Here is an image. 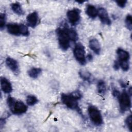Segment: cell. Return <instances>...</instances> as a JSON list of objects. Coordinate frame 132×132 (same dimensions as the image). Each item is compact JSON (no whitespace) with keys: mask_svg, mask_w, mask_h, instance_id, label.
Returning a JSON list of instances; mask_svg holds the SVG:
<instances>
[{"mask_svg":"<svg viewBox=\"0 0 132 132\" xmlns=\"http://www.w3.org/2000/svg\"><path fill=\"white\" fill-rule=\"evenodd\" d=\"M116 3L119 7L124 8L127 3V1H116Z\"/></svg>","mask_w":132,"mask_h":132,"instance_id":"obj_27","label":"cell"},{"mask_svg":"<svg viewBox=\"0 0 132 132\" xmlns=\"http://www.w3.org/2000/svg\"><path fill=\"white\" fill-rule=\"evenodd\" d=\"M82 97L81 92L76 90L69 94L62 93L61 95V100L62 103L65 105L68 108L75 110L81 113L80 109L78 106V101Z\"/></svg>","mask_w":132,"mask_h":132,"instance_id":"obj_1","label":"cell"},{"mask_svg":"<svg viewBox=\"0 0 132 132\" xmlns=\"http://www.w3.org/2000/svg\"><path fill=\"white\" fill-rule=\"evenodd\" d=\"M90 48L96 55H99L101 51V47L99 41L95 38L91 39L89 42Z\"/></svg>","mask_w":132,"mask_h":132,"instance_id":"obj_13","label":"cell"},{"mask_svg":"<svg viewBox=\"0 0 132 132\" xmlns=\"http://www.w3.org/2000/svg\"><path fill=\"white\" fill-rule=\"evenodd\" d=\"M6 16L5 13H1L0 14V28L1 30H3L5 26Z\"/></svg>","mask_w":132,"mask_h":132,"instance_id":"obj_23","label":"cell"},{"mask_svg":"<svg viewBox=\"0 0 132 132\" xmlns=\"http://www.w3.org/2000/svg\"><path fill=\"white\" fill-rule=\"evenodd\" d=\"M125 24L126 27L129 30H131L132 29V19L130 14H128L125 18Z\"/></svg>","mask_w":132,"mask_h":132,"instance_id":"obj_22","label":"cell"},{"mask_svg":"<svg viewBox=\"0 0 132 132\" xmlns=\"http://www.w3.org/2000/svg\"><path fill=\"white\" fill-rule=\"evenodd\" d=\"M7 103L9 109L14 114L21 115L25 113L27 110V106L23 102L16 101L11 96L8 97Z\"/></svg>","mask_w":132,"mask_h":132,"instance_id":"obj_3","label":"cell"},{"mask_svg":"<svg viewBox=\"0 0 132 132\" xmlns=\"http://www.w3.org/2000/svg\"><path fill=\"white\" fill-rule=\"evenodd\" d=\"M79 75L81 79L85 81H89L91 78V73L88 71L84 70H81L79 71Z\"/></svg>","mask_w":132,"mask_h":132,"instance_id":"obj_19","label":"cell"},{"mask_svg":"<svg viewBox=\"0 0 132 132\" xmlns=\"http://www.w3.org/2000/svg\"><path fill=\"white\" fill-rule=\"evenodd\" d=\"M88 113L91 122L95 126H101L103 123V117L100 111L95 106L90 105L88 107Z\"/></svg>","mask_w":132,"mask_h":132,"instance_id":"obj_4","label":"cell"},{"mask_svg":"<svg viewBox=\"0 0 132 132\" xmlns=\"http://www.w3.org/2000/svg\"><path fill=\"white\" fill-rule=\"evenodd\" d=\"M11 8L12 10L16 14L22 15L24 14V11L21 4L18 2H15L11 5Z\"/></svg>","mask_w":132,"mask_h":132,"instance_id":"obj_17","label":"cell"},{"mask_svg":"<svg viewBox=\"0 0 132 132\" xmlns=\"http://www.w3.org/2000/svg\"><path fill=\"white\" fill-rule=\"evenodd\" d=\"M113 67L114 68L115 70H118L120 68V65H119V63L118 61H116L114 62V65H113Z\"/></svg>","mask_w":132,"mask_h":132,"instance_id":"obj_29","label":"cell"},{"mask_svg":"<svg viewBox=\"0 0 132 132\" xmlns=\"http://www.w3.org/2000/svg\"><path fill=\"white\" fill-rule=\"evenodd\" d=\"M68 31L71 41L74 42H76L78 40V35L76 30L73 28H68Z\"/></svg>","mask_w":132,"mask_h":132,"instance_id":"obj_21","label":"cell"},{"mask_svg":"<svg viewBox=\"0 0 132 132\" xmlns=\"http://www.w3.org/2000/svg\"><path fill=\"white\" fill-rule=\"evenodd\" d=\"M86 52L84 46L81 43H77L73 50V54L75 58L81 65H85L86 63Z\"/></svg>","mask_w":132,"mask_h":132,"instance_id":"obj_6","label":"cell"},{"mask_svg":"<svg viewBox=\"0 0 132 132\" xmlns=\"http://www.w3.org/2000/svg\"><path fill=\"white\" fill-rule=\"evenodd\" d=\"M112 94L114 97L118 98L120 95V92L117 89H113V90H112Z\"/></svg>","mask_w":132,"mask_h":132,"instance_id":"obj_28","label":"cell"},{"mask_svg":"<svg viewBox=\"0 0 132 132\" xmlns=\"http://www.w3.org/2000/svg\"><path fill=\"white\" fill-rule=\"evenodd\" d=\"M38 102V98L33 95H29L26 97V103L29 106H34Z\"/></svg>","mask_w":132,"mask_h":132,"instance_id":"obj_20","label":"cell"},{"mask_svg":"<svg viewBox=\"0 0 132 132\" xmlns=\"http://www.w3.org/2000/svg\"><path fill=\"white\" fill-rule=\"evenodd\" d=\"M86 58H87V59L88 60L91 61L92 59V58H93V57H92V55H91V54H88V55H87Z\"/></svg>","mask_w":132,"mask_h":132,"instance_id":"obj_30","label":"cell"},{"mask_svg":"<svg viewBox=\"0 0 132 132\" xmlns=\"http://www.w3.org/2000/svg\"><path fill=\"white\" fill-rule=\"evenodd\" d=\"M58 41L60 48L67 51L70 46V38L68 31V27H59L56 30Z\"/></svg>","mask_w":132,"mask_h":132,"instance_id":"obj_2","label":"cell"},{"mask_svg":"<svg viewBox=\"0 0 132 132\" xmlns=\"http://www.w3.org/2000/svg\"><path fill=\"white\" fill-rule=\"evenodd\" d=\"M130 95L125 90L123 91L118 98L119 101V105L120 111L124 113L129 110L131 108V100Z\"/></svg>","mask_w":132,"mask_h":132,"instance_id":"obj_5","label":"cell"},{"mask_svg":"<svg viewBox=\"0 0 132 132\" xmlns=\"http://www.w3.org/2000/svg\"><path fill=\"white\" fill-rule=\"evenodd\" d=\"M29 31L27 27L24 24H21V35L27 37L29 35Z\"/></svg>","mask_w":132,"mask_h":132,"instance_id":"obj_24","label":"cell"},{"mask_svg":"<svg viewBox=\"0 0 132 132\" xmlns=\"http://www.w3.org/2000/svg\"><path fill=\"white\" fill-rule=\"evenodd\" d=\"M117 54L118 56V61L123 62L129 61L130 56L129 53L127 51L122 48H119L117 50Z\"/></svg>","mask_w":132,"mask_h":132,"instance_id":"obj_14","label":"cell"},{"mask_svg":"<svg viewBox=\"0 0 132 132\" xmlns=\"http://www.w3.org/2000/svg\"><path fill=\"white\" fill-rule=\"evenodd\" d=\"M97 89L99 94L104 95L106 92V86L105 81L102 80H99L97 82Z\"/></svg>","mask_w":132,"mask_h":132,"instance_id":"obj_18","label":"cell"},{"mask_svg":"<svg viewBox=\"0 0 132 132\" xmlns=\"http://www.w3.org/2000/svg\"><path fill=\"white\" fill-rule=\"evenodd\" d=\"M120 67L124 71H127L129 69V63L128 61H123V62H119Z\"/></svg>","mask_w":132,"mask_h":132,"instance_id":"obj_25","label":"cell"},{"mask_svg":"<svg viewBox=\"0 0 132 132\" xmlns=\"http://www.w3.org/2000/svg\"><path fill=\"white\" fill-rule=\"evenodd\" d=\"M67 16L69 22L73 25H76L80 19V11L77 8H73L67 12Z\"/></svg>","mask_w":132,"mask_h":132,"instance_id":"obj_7","label":"cell"},{"mask_svg":"<svg viewBox=\"0 0 132 132\" xmlns=\"http://www.w3.org/2000/svg\"><path fill=\"white\" fill-rule=\"evenodd\" d=\"M98 14L101 22L105 25H110L111 24V20L109 18L107 11L103 7L100 8L98 10Z\"/></svg>","mask_w":132,"mask_h":132,"instance_id":"obj_9","label":"cell"},{"mask_svg":"<svg viewBox=\"0 0 132 132\" xmlns=\"http://www.w3.org/2000/svg\"><path fill=\"white\" fill-rule=\"evenodd\" d=\"M86 14L90 18L95 19L98 14V10L95 6L92 5H88L86 9Z\"/></svg>","mask_w":132,"mask_h":132,"instance_id":"obj_15","label":"cell"},{"mask_svg":"<svg viewBox=\"0 0 132 132\" xmlns=\"http://www.w3.org/2000/svg\"><path fill=\"white\" fill-rule=\"evenodd\" d=\"M125 123L127 127L129 129V130L130 131H132V116L131 114L128 116L126 118L125 120Z\"/></svg>","mask_w":132,"mask_h":132,"instance_id":"obj_26","label":"cell"},{"mask_svg":"<svg viewBox=\"0 0 132 132\" xmlns=\"http://www.w3.org/2000/svg\"><path fill=\"white\" fill-rule=\"evenodd\" d=\"M120 85H121V86H122V87H124V88H125L126 87V84L123 82V81H120Z\"/></svg>","mask_w":132,"mask_h":132,"instance_id":"obj_31","label":"cell"},{"mask_svg":"<svg viewBox=\"0 0 132 132\" xmlns=\"http://www.w3.org/2000/svg\"><path fill=\"white\" fill-rule=\"evenodd\" d=\"M42 69L39 68H32L28 71V74L30 77L36 79L41 74Z\"/></svg>","mask_w":132,"mask_h":132,"instance_id":"obj_16","label":"cell"},{"mask_svg":"<svg viewBox=\"0 0 132 132\" xmlns=\"http://www.w3.org/2000/svg\"><path fill=\"white\" fill-rule=\"evenodd\" d=\"M39 21V16L37 12L34 11L29 14L26 18V22L28 26L35 28L38 24Z\"/></svg>","mask_w":132,"mask_h":132,"instance_id":"obj_10","label":"cell"},{"mask_svg":"<svg viewBox=\"0 0 132 132\" xmlns=\"http://www.w3.org/2000/svg\"><path fill=\"white\" fill-rule=\"evenodd\" d=\"M7 29L8 33L14 36L21 35V24L9 23L7 25Z\"/></svg>","mask_w":132,"mask_h":132,"instance_id":"obj_12","label":"cell"},{"mask_svg":"<svg viewBox=\"0 0 132 132\" xmlns=\"http://www.w3.org/2000/svg\"><path fill=\"white\" fill-rule=\"evenodd\" d=\"M1 89L4 93L9 94L12 91V87L10 81L6 77H1Z\"/></svg>","mask_w":132,"mask_h":132,"instance_id":"obj_11","label":"cell"},{"mask_svg":"<svg viewBox=\"0 0 132 132\" xmlns=\"http://www.w3.org/2000/svg\"><path fill=\"white\" fill-rule=\"evenodd\" d=\"M7 67L15 74L18 75L20 73L19 65L18 61L14 59L8 57L5 60Z\"/></svg>","mask_w":132,"mask_h":132,"instance_id":"obj_8","label":"cell"}]
</instances>
